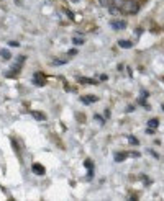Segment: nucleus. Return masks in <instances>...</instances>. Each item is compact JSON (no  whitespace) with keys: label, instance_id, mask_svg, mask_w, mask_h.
<instances>
[{"label":"nucleus","instance_id":"nucleus-3","mask_svg":"<svg viewBox=\"0 0 164 201\" xmlns=\"http://www.w3.org/2000/svg\"><path fill=\"white\" fill-rule=\"evenodd\" d=\"M31 170H33L36 175H45V173H46V170H45V167H43L41 163H33V165H31Z\"/></svg>","mask_w":164,"mask_h":201},{"label":"nucleus","instance_id":"nucleus-17","mask_svg":"<svg viewBox=\"0 0 164 201\" xmlns=\"http://www.w3.org/2000/svg\"><path fill=\"white\" fill-rule=\"evenodd\" d=\"M128 141H130V144L138 146V139H136V138H133V136H128Z\"/></svg>","mask_w":164,"mask_h":201},{"label":"nucleus","instance_id":"nucleus-24","mask_svg":"<svg viewBox=\"0 0 164 201\" xmlns=\"http://www.w3.org/2000/svg\"><path fill=\"white\" fill-rule=\"evenodd\" d=\"M162 110H164V105H162Z\"/></svg>","mask_w":164,"mask_h":201},{"label":"nucleus","instance_id":"nucleus-11","mask_svg":"<svg viewBox=\"0 0 164 201\" xmlns=\"http://www.w3.org/2000/svg\"><path fill=\"white\" fill-rule=\"evenodd\" d=\"M158 126H159V119L153 118V119H149V121H148V128H153V129H156Z\"/></svg>","mask_w":164,"mask_h":201},{"label":"nucleus","instance_id":"nucleus-18","mask_svg":"<svg viewBox=\"0 0 164 201\" xmlns=\"http://www.w3.org/2000/svg\"><path fill=\"white\" fill-rule=\"evenodd\" d=\"M94 118H95V121H98V123H100V124H103V123H105V121H103V118L100 116V114H95Z\"/></svg>","mask_w":164,"mask_h":201},{"label":"nucleus","instance_id":"nucleus-8","mask_svg":"<svg viewBox=\"0 0 164 201\" xmlns=\"http://www.w3.org/2000/svg\"><path fill=\"white\" fill-rule=\"evenodd\" d=\"M97 100H98L97 97H82V98H81V102L87 105V103H94V102H97Z\"/></svg>","mask_w":164,"mask_h":201},{"label":"nucleus","instance_id":"nucleus-23","mask_svg":"<svg viewBox=\"0 0 164 201\" xmlns=\"http://www.w3.org/2000/svg\"><path fill=\"white\" fill-rule=\"evenodd\" d=\"M130 155H131V157H140V154H138V152H131Z\"/></svg>","mask_w":164,"mask_h":201},{"label":"nucleus","instance_id":"nucleus-13","mask_svg":"<svg viewBox=\"0 0 164 201\" xmlns=\"http://www.w3.org/2000/svg\"><path fill=\"white\" fill-rule=\"evenodd\" d=\"M123 3H125V0H112V5L118 7V8H122V7H123Z\"/></svg>","mask_w":164,"mask_h":201},{"label":"nucleus","instance_id":"nucleus-6","mask_svg":"<svg viewBox=\"0 0 164 201\" xmlns=\"http://www.w3.org/2000/svg\"><path fill=\"white\" fill-rule=\"evenodd\" d=\"M31 116H33L34 119H38V121H45V119H46V116H45L41 111H31Z\"/></svg>","mask_w":164,"mask_h":201},{"label":"nucleus","instance_id":"nucleus-20","mask_svg":"<svg viewBox=\"0 0 164 201\" xmlns=\"http://www.w3.org/2000/svg\"><path fill=\"white\" fill-rule=\"evenodd\" d=\"M8 44H10L12 48H18V46H20V43H17V41H10Z\"/></svg>","mask_w":164,"mask_h":201},{"label":"nucleus","instance_id":"nucleus-15","mask_svg":"<svg viewBox=\"0 0 164 201\" xmlns=\"http://www.w3.org/2000/svg\"><path fill=\"white\" fill-rule=\"evenodd\" d=\"M0 54H2V57H3V59H10V57H12V54H10L8 51H7V49H3V51H0Z\"/></svg>","mask_w":164,"mask_h":201},{"label":"nucleus","instance_id":"nucleus-22","mask_svg":"<svg viewBox=\"0 0 164 201\" xmlns=\"http://www.w3.org/2000/svg\"><path fill=\"white\" fill-rule=\"evenodd\" d=\"M141 33H143V30H141V28H136V31H135V34H136V36H140Z\"/></svg>","mask_w":164,"mask_h":201},{"label":"nucleus","instance_id":"nucleus-19","mask_svg":"<svg viewBox=\"0 0 164 201\" xmlns=\"http://www.w3.org/2000/svg\"><path fill=\"white\" fill-rule=\"evenodd\" d=\"M84 165H85V167H87L89 170H92V167H94V165H92V162H90V160H85V162H84Z\"/></svg>","mask_w":164,"mask_h":201},{"label":"nucleus","instance_id":"nucleus-2","mask_svg":"<svg viewBox=\"0 0 164 201\" xmlns=\"http://www.w3.org/2000/svg\"><path fill=\"white\" fill-rule=\"evenodd\" d=\"M110 25H112V28H113V30L120 31V30H125V26H126V21H123V20H113Z\"/></svg>","mask_w":164,"mask_h":201},{"label":"nucleus","instance_id":"nucleus-7","mask_svg":"<svg viewBox=\"0 0 164 201\" xmlns=\"http://www.w3.org/2000/svg\"><path fill=\"white\" fill-rule=\"evenodd\" d=\"M108 12H110V15H120V13H122V8H118L115 5H108Z\"/></svg>","mask_w":164,"mask_h":201},{"label":"nucleus","instance_id":"nucleus-14","mask_svg":"<svg viewBox=\"0 0 164 201\" xmlns=\"http://www.w3.org/2000/svg\"><path fill=\"white\" fill-rule=\"evenodd\" d=\"M66 62H67V59H54L53 61L54 66H62V64H66Z\"/></svg>","mask_w":164,"mask_h":201},{"label":"nucleus","instance_id":"nucleus-9","mask_svg":"<svg viewBox=\"0 0 164 201\" xmlns=\"http://www.w3.org/2000/svg\"><path fill=\"white\" fill-rule=\"evenodd\" d=\"M79 82H81V83H90V85L98 83L97 80H94V78H87V77H81V78H79Z\"/></svg>","mask_w":164,"mask_h":201},{"label":"nucleus","instance_id":"nucleus-1","mask_svg":"<svg viewBox=\"0 0 164 201\" xmlns=\"http://www.w3.org/2000/svg\"><path fill=\"white\" fill-rule=\"evenodd\" d=\"M138 10H140V5L136 0H125V3L122 7V12L128 13V15H135V13H138Z\"/></svg>","mask_w":164,"mask_h":201},{"label":"nucleus","instance_id":"nucleus-10","mask_svg":"<svg viewBox=\"0 0 164 201\" xmlns=\"http://www.w3.org/2000/svg\"><path fill=\"white\" fill-rule=\"evenodd\" d=\"M126 155H128L126 152H117V154H115V160H117V162H123V160L126 159Z\"/></svg>","mask_w":164,"mask_h":201},{"label":"nucleus","instance_id":"nucleus-16","mask_svg":"<svg viewBox=\"0 0 164 201\" xmlns=\"http://www.w3.org/2000/svg\"><path fill=\"white\" fill-rule=\"evenodd\" d=\"M97 3L100 7H108L110 5V0H97Z\"/></svg>","mask_w":164,"mask_h":201},{"label":"nucleus","instance_id":"nucleus-12","mask_svg":"<svg viewBox=\"0 0 164 201\" xmlns=\"http://www.w3.org/2000/svg\"><path fill=\"white\" fill-rule=\"evenodd\" d=\"M72 43H74V44H77V46H81V44H84L85 41H84L81 36H74V38H72Z\"/></svg>","mask_w":164,"mask_h":201},{"label":"nucleus","instance_id":"nucleus-21","mask_svg":"<svg viewBox=\"0 0 164 201\" xmlns=\"http://www.w3.org/2000/svg\"><path fill=\"white\" fill-rule=\"evenodd\" d=\"M76 54H77L76 49H69V51H67V56H76Z\"/></svg>","mask_w":164,"mask_h":201},{"label":"nucleus","instance_id":"nucleus-5","mask_svg":"<svg viewBox=\"0 0 164 201\" xmlns=\"http://www.w3.org/2000/svg\"><path fill=\"white\" fill-rule=\"evenodd\" d=\"M118 46H120V48H123V49H130V48L133 46V43H131V41H125V39H120V41H118Z\"/></svg>","mask_w":164,"mask_h":201},{"label":"nucleus","instance_id":"nucleus-4","mask_svg":"<svg viewBox=\"0 0 164 201\" xmlns=\"http://www.w3.org/2000/svg\"><path fill=\"white\" fill-rule=\"evenodd\" d=\"M45 77H43V74H34V83H36V85H40V87H41V85H45Z\"/></svg>","mask_w":164,"mask_h":201}]
</instances>
